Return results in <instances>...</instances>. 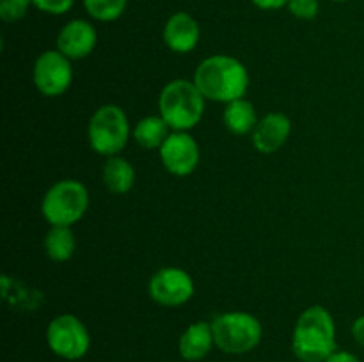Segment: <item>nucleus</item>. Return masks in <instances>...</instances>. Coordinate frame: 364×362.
Returning a JSON list of instances; mask_svg holds the SVG:
<instances>
[{"label": "nucleus", "mask_w": 364, "mask_h": 362, "mask_svg": "<svg viewBox=\"0 0 364 362\" xmlns=\"http://www.w3.org/2000/svg\"><path fill=\"white\" fill-rule=\"evenodd\" d=\"M192 82L210 102L230 103L244 98L249 89V71L231 55H212L194 71Z\"/></svg>", "instance_id": "nucleus-1"}, {"label": "nucleus", "mask_w": 364, "mask_h": 362, "mask_svg": "<svg viewBox=\"0 0 364 362\" xmlns=\"http://www.w3.org/2000/svg\"><path fill=\"white\" fill-rule=\"evenodd\" d=\"M291 348L302 362H326L338 350L334 318L323 305H311L299 316Z\"/></svg>", "instance_id": "nucleus-2"}, {"label": "nucleus", "mask_w": 364, "mask_h": 362, "mask_svg": "<svg viewBox=\"0 0 364 362\" xmlns=\"http://www.w3.org/2000/svg\"><path fill=\"white\" fill-rule=\"evenodd\" d=\"M206 98L192 80L169 82L159 96V110L173 131H188L198 126L205 114Z\"/></svg>", "instance_id": "nucleus-3"}, {"label": "nucleus", "mask_w": 364, "mask_h": 362, "mask_svg": "<svg viewBox=\"0 0 364 362\" xmlns=\"http://www.w3.org/2000/svg\"><path fill=\"white\" fill-rule=\"evenodd\" d=\"M215 346L224 353L242 355L255 350L263 336L259 319L251 312L230 311L212 319Z\"/></svg>", "instance_id": "nucleus-4"}, {"label": "nucleus", "mask_w": 364, "mask_h": 362, "mask_svg": "<svg viewBox=\"0 0 364 362\" xmlns=\"http://www.w3.org/2000/svg\"><path fill=\"white\" fill-rule=\"evenodd\" d=\"M89 192L78 180H60L46 190L41 201V213L50 226L71 227L85 215Z\"/></svg>", "instance_id": "nucleus-5"}, {"label": "nucleus", "mask_w": 364, "mask_h": 362, "mask_svg": "<svg viewBox=\"0 0 364 362\" xmlns=\"http://www.w3.org/2000/svg\"><path fill=\"white\" fill-rule=\"evenodd\" d=\"M130 123L124 110L117 105H103L89 119L87 137L92 151L98 155L117 156L130 138Z\"/></svg>", "instance_id": "nucleus-6"}, {"label": "nucleus", "mask_w": 364, "mask_h": 362, "mask_svg": "<svg viewBox=\"0 0 364 362\" xmlns=\"http://www.w3.org/2000/svg\"><path fill=\"white\" fill-rule=\"evenodd\" d=\"M46 343L57 357L78 361L89 351L91 336L80 318L73 314H59L48 323Z\"/></svg>", "instance_id": "nucleus-7"}, {"label": "nucleus", "mask_w": 364, "mask_h": 362, "mask_svg": "<svg viewBox=\"0 0 364 362\" xmlns=\"http://www.w3.org/2000/svg\"><path fill=\"white\" fill-rule=\"evenodd\" d=\"M32 80L43 96L48 98L63 96L73 82L71 60L59 50H46L36 59Z\"/></svg>", "instance_id": "nucleus-8"}, {"label": "nucleus", "mask_w": 364, "mask_h": 362, "mask_svg": "<svg viewBox=\"0 0 364 362\" xmlns=\"http://www.w3.org/2000/svg\"><path fill=\"white\" fill-rule=\"evenodd\" d=\"M194 280L185 270L176 266H164L156 270L148 284V293L153 302L164 307H180L194 297Z\"/></svg>", "instance_id": "nucleus-9"}, {"label": "nucleus", "mask_w": 364, "mask_h": 362, "mask_svg": "<svg viewBox=\"0 0 364 362\" xmlns=\"http://www.w3.org/2000/svg\"><path fill=\"white\" fill-rule=\"evenodd\" d=\"M159 151L167 172L180 177L194 172L201 158L199 144L188 131H171Z\"/></svg>", "instance_id": "nucleus-10"}, {"label": "nucleus", "mask_w": 364, "mask_h": 362, "mask_svg": "<svg viewBox=\"0 0 364 362\" xmlns=\"http://www.w3.org/2000/svg\"><path fill=\"white\" fill-rule=\"evenodd\" d=\"M98 43L96 28L85 20H71L60 28L57 35V50L70 60L91 55Z\"/></svg>", "instance_id": "nucleus-11"}, {"label": "nucleus", "mask_w": 364, "mask_h": 362, "mask_svg": "<svg viewBox=\"0 0 364 362\" xmlns=\"http://www.w3.org/2000/svg\"><path fill=\"white\" fill-rule=\"evenodd\" d=\"M291 133L290 117L281 112L263 116L252 131V146L262 155H270L283 148Z\"/></svg>", "instance_id": "nucleus-12"}, {"label": "nucleus", "mask_w": 364, "mask_h": 362, "mask_svg": "<svg viewBox=\"0 0 364 362\" xmlns=\"http://www.w3.org/2000/svg\"><path fill=\"white\" fill-rule=\"evenodd\" d=\"M164 43L174 53H191L198 46L201 31L194 16L188 13H174L164 25Z\"/></svg>", "instance_id": "nucleus-13"}, {"label": "nucleus", "mask_w": 364, "mask_h": 362, "mask_svg": "<svg viewBox=\"0 0 364 362\" xmlns=\"http://www.w3.org/2000/svg\"><path fill=\"white\" fill-rule=\"evenodd\" d=\"M215 346L213 339L212 323L208 322H196L191 327H187L178 341V350L180 355L188 362H196L205 358L210 353V350Z\"/></svg>", "instance_id": "nucleus-14"}, {"label": "nucleus", "mask_w": 364, "mask_h": 362, "mask_svg": "<svg viewBox=\"0 0 364 362\" xmlns=\"http://www.w3.org/2000/svg\"><path fill=\"white\" fill-rule=\"evenodd\" d=\"M102 177L109 192L117 195L128 194L135 185V169L128 160L121 156H110L103 165Z\"/></svg>", "instance_id": "nucleus-15"}, {"label": "nucleus", "mask_w": 364, "mask_h": 362, "mask_svg": "<svg viewBox=\"0 0 364 362\" xmlns=\"http://www.w3.org/2000/svg\"><path fill=\"white\" fill-rule=\"evenodd\" d=\"M223 121L224 124H226L228 130L235 135L252 133L256 124H258L255 105L245 98L226 103V109H224V114H223Z\"/></svg>", "instance_id": "nucleus-16"}, {"label": "nucleus", "mask_w": 364, "mask_h": 362, "mask_svg": "<svg viewBox=\"0 0 364 362\" xmlns=\"http://www.w3.org/2000/svg\"><path fill=\"white\" fill-rule=\"evenodd\" d=\"M169 124L164 121V117L160 116H146L135 124L134 131V141L137 142L141 148L144 149H160L162 144L166 142V138L171 135Z\"/></svg>", "instance_id": "nucleus-17"}, {"label": "nucleus", "mask_w": 364, "mask_h": 362, "mask_svg": "<svg viewBox=\"0 0 364 362\" xmlns=\"http://www.w3.org/2000/svg\"><path fill=\"white\" fill-rule=\"evenodd\" d=\"M43 247H45V254L48 256L52 261L64 263L71 259L77 248V240L68 226H52L46 233L45 240H43Z\"/></svg>", "instance_id": "nucleus-18"}, {"label": "nucleus", "mask_w": 364, "mask_h": 362, "mask_svg": "<svg viewBox=\"0 0 364 362\" xmlns=\"http://www.w3.org/2000/svg\"><path fill=\"white\" fill-rule=\"evenodd\" d=\"M128 0H84V7L91 18L98 21H114L124 13Z\"/></svg>", "instance_id": "nucleus-19"}, {"label": "nucleus", "mask_w": 364, "mask_h": 362, "mask_svg": "<svg viewBox=\"0 0 364 362\" xmlns=\"http://www.w3.org/2000/svg\"><path fill=\"white\" fill-rule=\"evenodd\" d=\"M31 6V0H0V18L7 23L20 21Z\"/></svg>", "instance_id": "nucleus-20"}, {"label": "nucleus", "mask_w": 364, "mask_h": 362, "mask_svg": "<svg viewBox=\"0 0 364 362\" xmlns=\"http://www.w3.org/2000/svg\"><path fill=\"white\" fill-rule=\"evenodd\" d=\"M287 7L299 20H313L318 14L320 4L318 0H290Z\"/></svg>", "instance_id": "nucleus-21"}, {"label": "nucleus", "mask_w": 364, "mask_h": 362, "mask_svg": "<svg viewBox=\"0 0 364 362\" xmlns=\"http://www.w3.org/2000/svg\"><path fill=\"white\" fill-rule=\"evenodd\" d=\"M36 9L46 14H66L73 7L75 0H31Z\"/></svg>", "instance_id": "nucleus-22"}, {"label": "nucleus", "mask_w": 364, "mask_h": 362, "mask_svg": "<svg viewBox=\"0 0 364 362\" xmlns=\"http://www.w3.org/2000/svg\"><path fill=\"white\" fill-rule=\"evenodd\" d=\"M251 2L255 4L256 7H259V9L276 11V9H281V7L288 6L290 0H251Z\"/></svg>", "instance_id": "nucleus-23"}, {"label": "nucleus", "mask_w": 364, "mask_h": 362, "mask_svg": "<svg viewBox=\"0 0 364 362\" xmlns=\"http://www.w3.org/2000/svg\"><path fill=\"white\" fill-rule=\"evenodd\" d=\"M326 362H361L354 353L347 350H336Z\"/></svg>", "instance_id": "nucleus-24"}, {"label": "nucleus", "mask_w": 364, "mask_h": 362, "mask_svg": "<svg viewBox=\"0 0 364 362\" xmlns=\"http://www.w3.org/2000/svg\"><path fill=\"white\" fill-rule=\"evenodd\" d=\"M352 336L364 348V314L359 316L354 322V325H352Z\"/></svg>", "instance_id": "nucleus-25"}, {"label": "nucleus", "mask_w": 364, "mask_h": 362, "mask_svg": "<svg viewBox=\"0 0 364 362\" xmlns=\"http://www.w3.org/2000/svg\"><path fill=\"white\" fill-rule=\"evenodd\" d=\"M333 2H347V0H333Z\"/></svg>", "instance_id": "nucleus-26"}, {"label": "nucleus", "mask_w": 364, "mask_h": 362, "mask_svg": "<svg viewBox=\"0 0 364 362\" xmlns=\"http://www.w3.org/2000/svg\"><path fill=\"white\" fill-rule=\"evenodd\" d=\"M301 362H302V361H301Z\"/></svg>", "instance_id": "nucleus-27"}]
</instances>
